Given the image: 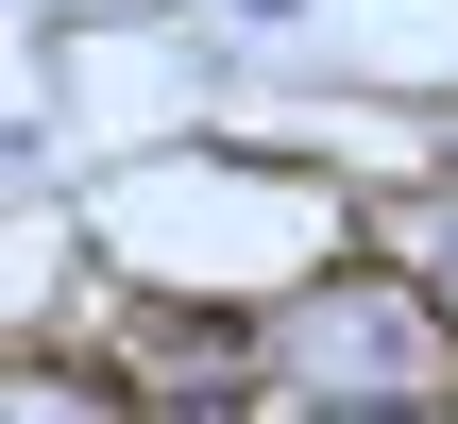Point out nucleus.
Returning a JSON list of instances; mask_svg holds the SVG:
<instances>
[{"mask_svg": "<svg viewBox=\"0 0 458 424\" xmlns=\"http://www.w3.org/2000/svg\"><path fill=\"white\" fill-rule=\"evenodd\" d=\"M374 408H458V289L357 238L272 306V424H374Z\"/></svg>", "mask_w": 458, "mask_h": 424, "instance_id": "nucleus-1", "label": "nucleus"}, {"mask_svg": "<svg viewBox=\"0 0 458 424\" xmlns=\"http://www.w3.org/2000/svg\"><path fill=\"white\" fill-rule=\"evenodd\" d=\"M17 424H153V391L102 340H17Z\"/></svg>", "mask_w": 458, "mask_h": 424, "instance_id": "nucleus-2", "label": "nucleus"}, {"mask_svg": "<svg viewBox=\"0 0 458 424\" xmlns=\"http://www.w3.org/2000/svg\"><path fill=\"white\" fill-rule=\"evenodd\" d=\"M221 17H238V34H306L323 0H221Z\"/></svg>", "mask_w": 458, "mask_h": 424, "instance_id": "nucleus-3", "label": "nucleus"}, {"mask_svg": "<svg viewBox=\"0 0 458 424\" xmlns=\"http://www.w3.org/2000/svg\"><path fill=\"white\" fill-rule=\"evenodd\" d=\"M153 424H272V391H238V408H153Z\"/></svg>", "mask_w": 458, "mask_h": 424, "instance_id": "nucleus-4", "label": "nucleus"}, {"mask_svg": "<svg viewBox=\"0 0 458 424\" xmlns=\"http://www.w3.org/2000/svg\"><path fill=\"white\" fill-rule=\"evenodd\" d=\"M374 424H458V408H374Z\"/></svg>", "mask_w": 458, "mask_h": 424, "instance_id": "nucleus-5", "label": "nucleus"}]
</instances>
